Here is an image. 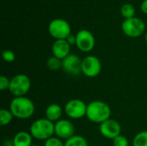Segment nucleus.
I'll use <instances>...</instances> for the list:
<instances>
[{"label":"nucleus","instance_id":"obj_1","mask_svg":"<svg viewBox=\"0 0 147 146\" xmlns=\"http://www.w3.org/2000/svg\"><path fill=\"white\" fill-rule=\"evenodd\" d=\"M9 110L15 118L27 120L34 115L35 106L32 100L26 96L14 97L10 102Z\"/></svg>","mask_w":147,"mask_h":146},{"label":"nucleus","instance_id":"obj_2","mask_svg":"<svg viewBox=\"0 0 147 146\" xmlns=\"http://www.w3.org/2000/svg\"><path fill=\"white\" fill-rule=\"evenodd\" d=\"M111 108L109 105L102 101H92L87 104L86 117L87 119L96 124H102L110 119Z\"/></svg>","mask_w":147,"mask_h":146},{"label":"nucleus","instance_id":"obj_3","mask_svg":"<svg viewBox=\"0 0 147 146\" xmlns=\"http://www.w3.org/2000/svg\"><path fill=\"white\" fill-rule=\"evenodd\" d=\"M29 133L34 139L46 141L53 137L54 123L48 120L47 118L38 119L31 124Z\"/></svg>","mask_w":147,"mask_h":146},{"label":"nucleus","instance_id":"obj_4","mask_svg":"<svg viewBox=\"0 0 147 146\" xmlns=\"http://www.w3.org/2000/svg\"><path fill=\"white\" fill-rule=\"evenodd\" d=\"M31 88L30 78L25 74H17L10 79L9 91L15 96H25Z\"/></svg>","mask_w":147,"mask_h":146},{"label":"nucleus","instance_id":"obj_5","mask_svg":"<svg viewBox=\"0 0 147 146\" xmlns=\"http://www.w3.org/2000/svg\"><path fill=\"white\" fill-rule=\"evenodd\" d=\"M121 29L127 36L136 38L144 34L146 23L140 18L134 16L133 18L125 19L121 24Z\"/></svg>","mask_w":147,"mask_h":146},{"label":"nucleus","instance_id":"obj_6","mask_svg":"<svg viewBox=\"0 0 147 146\" xmlns=\"http://www.w3.org/2000/svg\"><path fill=\"white\" fill-rule=\"evenodd\" d=\"M71 26L68 22L63 19H54L48 25V32L56 40H66L71 34Z\"/></svg>","mask_w":147,"mask_h":146},{"label":"nucleus","instance_id":"obj_7","mask_svg":"<svg viewBox=\"0 0 147 146\" xmlns=\"http://www.w3.org/2000/svg\"><path fill=\"white\" fill-rule=\"evenodd\" d=\"M64 111L67 117L72 120H79L86 116L87 104L80 99H72L65 103Z\"/></svg>","mask_w":147,"mask_h":146},{"label":"nucleus","instance_id":"obj_8","mask_svg":"<svg viewBox=\"0 0 147 146\" xmlns=\"http://www.w3.org/2000/svg\"><path fill=\"white\" fill-rule=\"evenodd\" d=\"M102 71V63L100 59L94 56L90 55L83 59L82 61V73L87 77H96Z\"/></svg>","mask_w":147,"mask_h":146},{"label":"nucleus","instance_id":"obj_9","mask_svg":"<svg viewBox=\"0 0 147 146\" xmlns=\"http://www.w3.org/2000/svg\"><path fill=\"white\" fill-rule=\"evenodd\" d=\"M76 38V46L81 52H89L93 50L96 41L95 37L91 32L87 29H81L77 33Z\"/></svg>","mask_w":147,"mask_h":146},{"label":"nucleus","instance_id":"obj_10","mask_svg":"<svg viewBox=\"0 0 147 146\" xmlns=\"http://www.w3.org/2000/svg\"><path fill=\"white\" fill-rule=\"evenodd\" d=\"M82 61L78 55L70 53L62 60V69L68 75L78 76L82 73Z\"/></svg>","mask_w":147,"mask_h":146},{"label":"nucleus","instance_id":"obj_11","mask_svg":"<svg viewBox=\"0 0 147 146\" xmlns=\"http://www.w3.org/2000/svg\"><path fill=\"white\" fill-rule=\"evenodd\" d=\"M99 132L105 139L113 140L121 135V126L117 120L110 118L99 125Z\"/></svg>","mask_w":147,"mask_h":146},{"label":"nucleus","instance_id":"obj_12","mask_svg":"<svg viewBox=\"0 0 147 146\" xmlns=\"http://www.w3.org/2000/svg\"><path fill=\"white\" fill-rule=\"evenodd\" d=\"M75 126L69 120L61 119L54 123V134L57 138L64 140H67L75 134Z\"/></svg>","mask_w":147,"mask_h":146},{"label":"nucleus","instance_id":"obj_13","mask_svg":"<svg viewBox=\"0 0 147 146\" xmlns=\"http://www.w3.org/2000/svg\"><path fill=\"white\" fill-rule=\"evenodd\" d=\"M71 45L66 40H55L52 46L53 56L63 60L70 54Z\"/></svg>","mask_w":147,"mask_h":146},{"label":"nucleus","instance_id":"obj_14","mask_svg":"<svg viewBox=\"0 0 147 146\" xmlns=\"http://www.w3.org/2000/svg\"><path fill=\"white\" fill-rule=\"evenodd\" d=\"M62 114H63V109L61 106L57 103L50 104L49 106L47 107L45 110L46 118L53 123H56L57 121L61 120Z\"/></svg>","mask_w":147,"mask_h":146},{"label":"nucleus","instance_id":"obj_15","mask_svg":"<svg viewBox=\"0 0 147 146\" xmlns=\"http://www.w3.org/2000/svg\"><path fill=\"white\" fill-rule=\"evenodd\" d=\"M33 137L30 133L26 131L18 132L13 138V142L15 146H31Z\"/></svg>","mask_w":147,"mask_h":146},{"label":"nucleus","instance_id":"obj_16","mask_svg":"<svg viewBox=\"0 0 147 146\" xmlns=\"http://www.w3.org/2000/svg\"><path fill=\"white\" fill-rule=\"evenodd\" d=\"M65 146H89L86 139L81 135H74L65 140Z\"/></svg>","mask_w":147,"mask_h":146},{"label":"nucleus","instance_id":"obj_17","mask_svg":"<svg viewBox=\"0 0 147 146\" xmlns=\"http://www.w3.org/2000/svg\"><path fill=\"white\" fill-rule=\"evenodd\" d=\"M13 118H14V115L12 114L9 109L2 108L0 110V125L2 126L9 125Z\"/></svg>","mask_w":147,"mask_h":146},{"label":"nucleus","instance_id":"obj_18","mask_svg":"<svg viewBox=\"0 0 147 146\" xmlns=\"http://www.w3.org/2000/svg\"><path fill=\"white\" fill-rule=\"evenodd\" d=\"M133 146H147V131L140 132L134 136Z\"/></svg>","mask_w":147,"mask_h":146},{"label":"nucleus","instance_id":"obj_19","mask_svg":"<svg viewBox=\"0 0 147 146\" xmlns=\"http://www.w3.org/2000/svg\"><path fill=\"white\" fill-rule=\"evenodd\" d=\"M121 14L125 19H129L134 17L135 9L131 3H125L121 8Z\"/></svg>","mask_w":147,"mask_h":146},{"label":"nucleus","instance_id":"obj_20","mask_svg":"<svg viewBox=\"0 0 147 146\" xmlns=\"http://www.w3.org/2000/svg\"><path fill=\"white\" fill-rule=\"evenodd\" d=\"M47 66L51 71H59L62 68V60L54 56H52L47 59Z\"/></svg>","mask_w":147,"mask_h":146},{"label":"nucleus","instance_id":"obj_21","mask_svg":"<svg viewBox=\"0 0 147 146\" xmlns=\"http://www.w3.org/2000/svg\"><path fill=\"white\" fill-rule=\"evenodd\" d=\"M114 146H129V141L127 138L124 135H119L115 139H113Z\"/></svg>","mask_w":147,"mask_h":146},{"label":"nucleus","instance_id":"obj_22","mask_svg":"<svg viewBox=\"0 0 147 146\" xmlns=\"http://www.w3.org/2000/svg\"><path fill=\"white\" fill-rule=\"evenodd\" d=\"M44 146H65V143L62 142V139L57 137H52L45 141Z\"/></svg>","mask_w":147,"mask_h":146},{"label":"nucleus","instance_id":"obj_23","mask_svg":"<svg viewBox=\"0 0 147 146\" xmlns=\"http://www.w3.org/2000/svg\"><path fill=\"white\" fill-rule=\"evenodd\" d=\"M2 57L5 62L11 63L16 59V54L10 50H3L2 52Z\"/></svg>","mask_w":147,"mask_h":146},{"label":"nucleus","instance_id":"obj_24","mask_svg":"<svg viewBox=\"0 0 147 146\" xmlns=\"http://www.w3.org/2000/svg\"><path fill=\"white\" fill-rule=\"evenodd\" d=\"M9 83H10V79H9L7 77L3 75L0 77V90L1 91H4L6 89L9 90Z\"/></svg>","mask_w":147,"mask_h":146},{"label":"nucleus","instance_id":"obj_25","mask_svg":"<svg viewBox=\"0 0 147 146\" xmlns=\"http://www.w3.org/2000/svg\"><path fill=\"white\" fill-rule=\"evenodd\" d=\"M66 40H67V42H68L71 46H72V45H76V42H77L76 35H73V34H71L67 37Z\"/></svg>","mask_w":147,"mask_h":146},{"label":"nucleus","instance_id":"obj_26","mask_svg":"<svg viewBox=\"0 0 147 146\" xmlns=\"http://www.w3.org/2000/svg\"><path fill=\"white\" fill-rule=\"evenodd\" d=\"M141 11L145 14H147V0H144L140 5Z\"/></svg>","mask_w":147,"mask_h":146},{"label":"nucleus","instance_id":"obj_27","mask_svg":"<svg viewBox=\"0 0 147 146\" xmlns=\"http://www.w3.org/2000/svg\"><path fill=\"white\" fill-rule=\"evenodd\" d=\"M2 146H15L14 145V142H13V139H5L3 140V144H2Z\"/></svg>","mask_w":147,"mask_h":146},{"label":"nucleus","instance_id":"obj_28","mask_svg":"<svg viewBox=\"0 0 147 146\" xmlns=\"http://www.w3.org/2000/svg\"><path fill=\"white\" fill-rule=\"evenodd\" d=\"M145 39H146V41L147 42V32L146 34V36H145Z\"/></svg>","mask_w":147,"mask_h":146},{"label":"nucleus","instance_id":"obj_29","mask_svg":"<svg viewBox=\"0 0 147 146\" xmlns=\"http://www.w3.org/2000/svg\"><path fill=\"white\" fill-rule=\"evenodd\" d=\"M31 146H40V145H32Z\"/></svg>","mask_w":147,"mask_h":146}]
</instances>
